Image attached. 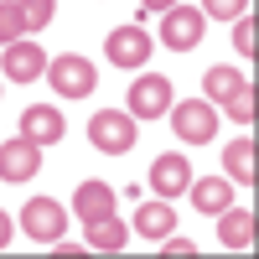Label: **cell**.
I'll return each instance as SVG.
<instances>
[{"mask_svg": "<svg viewBox=\"0 0 259 259\" xmlns=\"http://www.w3.org/2000/svg\"><path fill=\"white\" fill-rule=\"evenodd\" d=\"M41 166V145L31 140H6L0 145V182H31Z\"/></svg>", "mask_w": 259, "mask_h": 259, "instance_id": "cell-9", "label": "cell"}, {"mask_svg": "<svg viewBox=\"0 0 259 259\" xmlns=\"http://www.w3.org/2000/svg\"><path fill=\"white\" fill-rule=\"evenodd\" d=\"M47 78H52V89L62 99H83V94H94L99 89V73H94V62L89 57H78V52H62L47 62Z\"/></svg>", "mask_w": 259, "mask_h": 259, "instance_id": "cell-3", "label": "cell"}, {"mask_svg": "<svg viewBox=\"0 0 259 259\" xmlns=\"http://www.w3.org/2000/svg\"><path fill=\"white\" fill-rule=\"evenodd\" d=\"M171 78H156V73H145L140 83H130V114L135 119H161L171 109Z\"/></svg>", "mask_w": 259, "mask_h": 259, "instance_id": "cell-7", "label": "cell"}, {"mask_svg": "<svg viewBox=\"0 0 259 259\" xmlns=\"http://www.w3.org/2000/svg\"><path fill=\"white\" fill-rule=\"evenodd\" d=\"M150 52H156V41H150L140 26H114L109 41H104V57H109L114 68H145Z\"/></svg>", "mask_w": 259, "mask_h": 259, "instance_id": "cell-6", "label": "cell"}, {"mask_svg": "<svg viewBox=\"0 0 259 259\" xmlns=\"http://www.w3.org/2000/svg\"><path fill=\"white\" fill-rule=\"evenodd\" d=\"M171 130H177L187 145H207L212 135H218V109H212V99L171 104Z\"/></svg>", "mask_w": 259, "mask_h": 259, "instance_id": "cell-2", "label": "cell"}, {"mask_svg": "<svg viewBox=\"0 0 259 259\" xmlns=\"http://www.w3.org/2000/svg\"><path fill=\"white\" fill-rule=\"evenodd\" d=\"M218 239H223V249H254V212L249 207H223L218 212Z\"/></svg>", "mask_w": 259, "mask_h": 259, "instance_id": "cell-13", "label": "cell"}, {"mask_svg": "<svg viewBox=\"0 0 259 259\" xmlns=\"http://www.w3.org/2000/svg\"><path fill=\"white\" fill-rule=\"evenodd\" d=\"M135 233H145V239H166V233H177V207H171L166 197L161 202H145L135 212Z\"/></svg>", "mask_w": 259, "mask_h": 259, "instance_id": "cell-14", "label": "cell"}, {"mask_svg": "<svg viewBox=\"0 0 259 259\" xmlns=\"http://www.w3.org/2000/svg\"><path fill=\"white\" fill-rule=\"evenodd\" d=\"M83 244H89L94 254H114V249H124V223L114 218H99V223H83Z\"/></svg>", "mask_w": 259, "mask_h": 259, "instance_id": "cell-15", "label": "cell"}, {"mask_svg": "<svg viewBox=\"0 0 259 259\" xmlns=\"http://www.w3.org/2000/svg\"><path fill=\"white\" fill-rule=\"evenodd\" d=\"M161 244H166L161 254H177V259H182V254H197V244H192V239H177V233H166Z\"/></svg>", "mask_w": 259, "mask_h": 259, "instance_id": "cell-24", "label": "cell"}, {"mask_svg": "<svg viewBox=\"0 0 259 259\" xmlns=\"http://www.w3.org/2000/svg\"><path fill=\"white\" fill-rule=\"evenodd\" d=\"M202 26H207V16L197 6H171L166 21H161V41H166L171 52H192L202 41Z\"/></svg>", "mask_w": 259, "mask_h": 259, "instance_id": "cell-5", "label": "cell"}, {"mask_svg": "<svg viewBox=\"0 0 259 259\" xmlns=\"http://www.w3.org/2000/svg\"><path fill=\"white\" fill-rule=\"evenodd\" d=\"M11 244V218H6V207H0V249Z\"/></svg>", "mask_w": 259, "mask_h": 259, "instance_id": "cell-25", "label": "cell"}, {"mask_svg": "<svg viewBox=\"0 0 259 259\" xmlns=\"http://www.w3.org/2000/svg\"><path fill=\"white\" fill-rule=\"evenodd\" d=\"M244 6H249V0H207V6H202V16H218V21H239V16H244Z\"/></svg>", "mask_w": 259, "mask_h": 259, "instance_id": "cell-23", "label": "cell"}, {"mask_svg": "<svg viewBox=\"0 0 259 259\" xmlns=\"http://www.w3.org/2000/svg\"><path fill=\"white\" fill-rule=\"evenodd\" d=\"M228 114H233V124H254V89H249V83L228 99Z\"/></svg>", "mask_w": 259, "mask_h": 259, "instance_id": "cell-22", "label": "cell"}, {"mask_svg": "<svg viewBox=\"0 0 259 259\" xmlns=\"http://www.w3.org/2000/svg\"><path fill=\"white\" fill-rule=\"evenodd\" d=\"M187 192H192V202H197L202 218H207V212H223V207L233 202V192H228V182H223V177H202V182H192Z\"/></svg>", "mask_w": 259, "mask_h": 259, "instance_id": "cell-17", "label": "cell"}, {"mask_svg": "<svg viewBox=\"0 0 259 259\" xmlns=\"http://www.w3.org/2000/svg\"><path fill=\"white\" fill-rule=\"evenodd\" d=\"M21 140H31V145H57V140H62V114L47 109V104H31V109L21 114Z\"/></svg>", "mask_w": 259, "mask_h": 259, "instance_id": "cell-11", "label": "cell"}, {"mask_svg": "<svg viewBox=\"0 0 259 259\" xmlns=\"http://www.w3.org/2000/svg\"><path fill=\"white\" fill-rule=\"evenodd\" d=\"M233 47H239L244 57H254V52H259V26H254V11L233 21Z\"/></svg>", "mask_w": 259, "mask_h": 259, "instance_id": "cell-21", "label": "cell"}, {"mask_svg": "<svg viewBox=\"0 0 259 259\" xmlns=\"http://www.w3.org/2000/svg\"><path fill=\"white\" fill-rule=\"evenodd\" d=\"M52 16H57V0H21V21H26V31H41Z\"/></svg>", "mask_w": 259, "mask_h": 259, "instance_id": "cell-19", "label": "cell"}, {"mask_svg": "<svg viewBox=\"0 0 259 259\" xmlns=\"http://www.w3.org/2000/svg\"><path fill=\"white\" fill-rule=\"evenodd\" d=\"M21 31H26V21H21V6L16 0H0V41H21Z\"/></svg>", "mask_w": 259, "mask_h": 259, "instance_id": "cell-20", "label": "cell"}, {"mask_svg": "<svg viewBox=\"0 0 259 259\" xmlns=\"http://www.w3.org/2000/svg\"><path fill=\"white\" fill-rule=\"evenodd\" d=\"M254 161H259V150H254V135H249V140H233V145L223 150V166H228V177H233V182H244V187H254V177H259V171H254Z\"/></svg>", "mask_w": 259, "mask_h": 259, "instance_id": "cell-16", "label": "cell"}, {"mask_svg": "<svg viewBox=\"0 0 259 259\" xmlns=\"http://www.w3.org/2000/svg\"><path fill=\"white\" fill-rule=\"evenodd\" d=\"M140 6H145V11H161V16H166L171 6H177V0H140Z\"/></svg>", "mask_w": 259, "mask_h": 259, "instance_id": "cell-26", "label": "cell"}, {"mask_svg": "<svg viewBox=\"0 0 259 259\" xmlns=\"http://www.w3.org/2000/svg\"><path fill=\"white\" fill-rule=\"evenodd\" d=\"M192 187V161L187 156H156L150 161V192L156 197H182V192Z\"/></svg>", "mask_w": 259, "mask_h": 259, "instance_id": "cell-8", "label": "cell"}, {"mask_svg": "<svg viewBox=\"0 0 259 259\" xmlns=\"http://www.w3.org/2000/svg\"><path fill=\"white\" fill-rule=\"evenodd\" d=\"M89 140H94V150H104V156H130L135 140H140V124L124 109H99L89 119Z\"/></svg>", "mask_w": 259, "mask_h": 259, "instance_id": "cell-1", "label": "cell"}, {"mask_svg": "<svg viewBox=\"0 0 259 259\" xmlns=\"http://www.w3.org/2000/svg\"><path fill=\"white\" fill-rule=\"evenodd\" d=\"M73 212H78L83 223L109 218V212H114V192L104 187V182H78V192H73Z\"/></svg>", "mask_w": 259, "mask_h": 259, "instance_id": "cell-12", "label": "cell"}, {"mask_svg": "<svg viewBox=\"0 0 259 259\" xmlns=\"http://www.w3.org/2000/svg\"><path fill=\"white\" fill-rule=\"evenodd\" d=\"M202 83H207V94H202V99H218V104H228V99L239 94L249 78H244L239 68H207V78H202Z\"/></svg>", "mask_w": 259, "mask_h": 259, "instance_id": "cell-18", "label": "cell"}, {"mask_svg": "<svg viewBox=\"0 0 259 259\" xmlns=\"http://www.w3.org/2000/svg\"><path fill=\"white\" fill-rule=\"evenodd\" d=\"M47 57H41V41H11L6 47V78L11 83H36Z\"/></svg>", "mask_w": 259, "mask_h": 259, "instance_id": "cell-10", "label": "cell"}, {"mask_svg": "<svg viewBox=\"0 0 259 259\" xmlns=\"http://www.w3.org/2000/svg\"><path fill=\"white\" fill-rule=\"evenodd\" d=\"M21 228H26V239H36V244H62L68 212H62V202H52V197H31L21 207Z\"/></svg>", "mask_w": 259, "mask_h": 259, "instance_id": "cell-4", "label": "cell"}]
</instances>
